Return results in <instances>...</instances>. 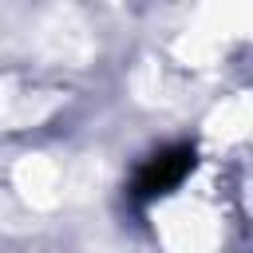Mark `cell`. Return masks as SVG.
I'll return each instance as SVG.
<instances>
[{"label":"cell","instance_id":"6da1fadb","mask_svg":"<svg viewBox=\"0 0 253 253\" xmlns=\"http://www.w3.org/2000/svg\"><path fill=\"white\" fill-rule=\"evenodd\" d=\"M190 166H194V150L190 146H166V150L150 154L134 174V198H158V194L174 190L186 178Z\"/></svg>","mask_w":253,"mask_h":253}]
</instances>
